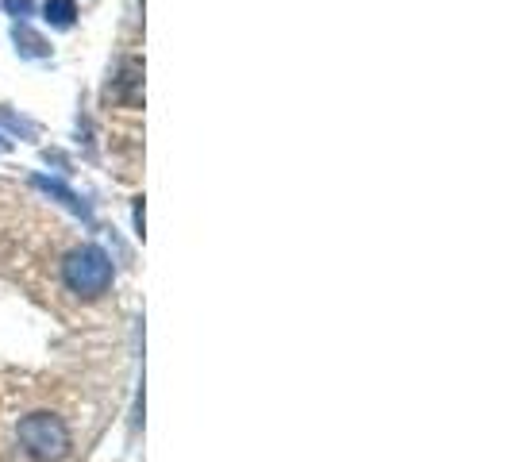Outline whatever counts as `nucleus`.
I'll return each instance as SVG.
<instances>
[{"label": "nucleus", "instance_id": "nucleus-1", "mask_svg": "<svg viewBox=\"0 0 512 462\" xmlns=\"http://www.w3.org/2000/svg\"><path fill=\"white\" fill-rule=\"evenodd\" d=\"M16 436H20V447L35 462H62L70 455V447H74L66 420L54 416V412H31V416H24Z\"/></svg>", "mask_w": 512, "mask_h": 462}, {"label": "nucleus", "instance_id": "nucleus-2", "mask_svg": "<svg viewBox=\"0 0 512 462\" xmlns=\"http://www.w3.org/2000/svg\"><path fill=\"white\" fill-rule=\"evenodd\" d=\"M62 278L77 297H101L112 285V258L101 247H77L62 262Z\"/></svg>", "mask_w": 512, "mask_h": 462}, {"label": "nucleus", "instance_id": "nucleus-3", "mask_svg": "<svg viewBox=\"0 0 512 462\" xmlns=\"http://www.w3.org/2000/svg\"><path fill=\"white\" fill-rule=\"evenodd\" d=\"M112 97L131 104V108L143 101V62L139 58H124V66L116 74V85H112Z\"/></svg>", "mask_w": 512, "mask_h": 462}, {"label": "nucleus", "instance_id": "nucleus-4", "mask_svg": "<svg viewBox=\"0 0 512 462\" xmlns=\"http://www.w3.org/2000/svg\"><path fill=\"white\" fill-rule=\"evenodd\" d=\"M47 16V24L51 27H74V16H77V4L74 0H47V8H43Z\"/></svg>", "mask_w": 512, "mask_h": 462}, {"label": "nucleus", "instance_id": "nucleus-5", "mask_svg": "<svg viewBox=\"0 0 512 462\" xmlns=\"http://www.w3.org/2000/svg\"><path fill=\"white\" fill-rule=\"evenodd\" d=\"M16 47H20L27 58H43V54H47V43H43L35 31H27V27H16Z\"/></svg>", "mask_w": 512, "mask_h": 462}, {"label": "nucleus", "instance_id": "nucleus-6", "mask_svg": "<svg viewBox=\"0 0 512 462\" xmlns=\"http://www.w3.org/2000/svg\"><path fill=\"white\" fill-rule=\"evenodd\" d=\"M39 189H47V193H54V197H62V201H66V205L74 208V212H81V216H89V208L81 205V201H77V197L70 193V189H66V185H58V181L39 178Z\"/></svg>", "mask_w": 512, "mask_h": 462}, {"label": "nucleus", "instance_id": "nucleus-7", "mask_svg": "<svg viewBox=\"0 0 512 462\" xmlns=\"http://www.w3.org/2000/svg\"><path fill=\"white\" fill-rule=\"evenodd\" d=\"M8 4V12L16 16V20H27L31 16V0H4Z\"/></svg>", "mask_w": 512, "mask_h": 462}, {"label": "nucleus", "instance_id": "nucleus-8", "mask_svg": "<svg viewBox=\"0 0 512 462\" xmlns=\"http://www.w3.org/2000/svg\"><path fill=\"white\" fill-rule=\"evenodd\" d=\"M0 151H8V139H4V135H0Z\"/></svg>", "mask_w": 512, "mask_h": 462}]
</instances>
